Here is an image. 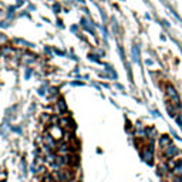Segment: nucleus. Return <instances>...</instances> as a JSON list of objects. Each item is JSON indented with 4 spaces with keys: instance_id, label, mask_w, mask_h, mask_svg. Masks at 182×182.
Returning a JSON list of instances; mask_svg holds the SVG:
<instances>
[{
    "instance_id": "nucleus-14",
    "label": "nucleus",
    "mask_w": 182,
    "mask_h": 182,
    "mask_svg": "<svg viewBox=\"0 0 182 182\" xmlns=\"http://www.w3.org/2000/svg\"><path fill=\"white\" fill-rule=\"evenodd\" d=\"M81 26L84 27V29H86L87 31H88V33L94 34V29H93V27H91V26H90V22H88V20L83 19V20H81Z\"/></svg>"
},
{
    "instance_id": "nucleus-13",
    "label": "nucleus",
    "mask_w": 182,
    "mask_h": 182,
    "mask_svg": "<svg viewBox=\"0 0 182 182\" xmlns=\"http://www.w3.org/2000/svg\"><path fill=\"white\" fill-rule=\"evenodd\" d=\"M14 44L20 46V47H33L31 43H27L26 40H22V38H14Z\"/></svg>"
},
{
    "instance_id": "nucleus-11",
    "label": "nucleus",
    "mask_w": 182,
    "mask_h": 182,
    "mask_svg": "<svg viewBox=\"0 0 182 182\" xmlns=\"http://www.w3.org/2000/svg\"><path fill=\"white\" fill-rule=\"evenodd\" d=\"M57 108H59L60 114H63V112L67 111V104H66L64 98H59V100H57Z\"/></svg>"
},
{
    "instance_id": "nucleus-1",
    "label": "nucleus",
    "mask_w": 182,
    "mask_h": 182,
    "mask_svg": "<svg viewBox=\"0 0 182 182\" xmlns=\"http://www.w3.org/2000/svg\"><path fill=\"white\" fill-rule=\"evenodd\" d=\"M74 168H60V169H56L53 171V176L57 182H74L75 176H74Z\"/></svg>"
},
{
    "instance_id": "nucleus-7",
    "label": "nucleus",
    "mask_w": 182,
    "mask_h": 182,
    "mask_svg": "<svg viewBox=\"0 0 182 182\" xmlns=\"http://www.w3.org/2000/svg\"><path fill=\"white\" fill-rule=\"evenodd\" d=\"M158 142H160V148L164 149V148H167V147H169V145L172 144V140H171V137H169V135L164 134V135H161V137H160Z\"/></svg>"
},
{
    "instance_id": "nucleus-26",
    "label": "nucleus",
    "mask_w": 182,
    "mask_h": 182,
    "mask_svg": "<svg viewBox=\"0 0 182 182\" xmlns=\"http://www.w3.org/2000/svg\"><path fill=\"white\" fill-rule=\"evenodd\" d=\"M57 23H59V27H64V26H63V23H61V20H59Z\"/></svg>"
},
{
    "instance_id": "nucleus-2",
    "label": "nucleus",
    "mask_w": 182,
    "mask_h": 182,
    "mask_svg": "<svg viewBox=\"0 0 182 182\" xmlns=\"http://www.w3.org/2000/svg\"><path fill=\"white\" fill-rule=\"evenodd\" d=\"M155 141H148V144L142 147V151H141V158L142 161L148 164V165H154V160H155Z\"/></svg>"
},
{
    "instance_id": "nucleus-24",
    "label": "nucleus",
    "mask_w": 182,
    "mask_h": 182,
    "mask_svg": "<svg viewBox=\"0 0 182 182\" xmlns=\"http://www.w3.org/2000/svg\"><path fill=\"white\" fill-rule=\"evenodd\" d=\"M23 3H24L23 0H20V2H17V4H16V7H20V6H23Z\"/></svg>"
},
{
    "instance_id": "nucleus-17",
    "label": "nucleus",
    "mask_w": 182,
    "mask_h": 182,
    "mask_svg": "<svg viewBox=\"0 0 182 182\" xmlns=\"http://www.w3.org/2000/svg\"><path fill=\"white\" fill-rule=\"evenodd\" d=\"M105 70H107V73H110V74H111V77H112V78H117V73H115V71L112 70L111 66H107V67H105Z\"/></svg>"
},
{
    "instance_id": "nucleus-21",
    "label": "nucleus",
    "mask_w": 182,
    "mask_h": 182,
    "mask_svg": "<svg viewBox=\"0 0 182 182\" xmlns=\"http://www.w3.org/2000/svg\"><path fill=\"white\" fill-rule=\"evenodd\" d=\"M175 121H176V123L179 124V127L182 128V118H181V115H179V117H175Z\"/></svg>"
},
{
    "instance_id": "nucleus-9",
    "label": "nucleus",
    "mask_w": 182,
    "mask_h": 182,
    "mask_svg": "<svg viewBox=\"0 0 182 182\" xmlns=\"http://www.w3.org/2000/svg\"><path fill=\"white\" fill-rule=\"evenodd\" d=\"M171 174L174 175V176H182V160L176 161L175 167L171 169Z\"/></svg>"
},
{
    "instance_id": "nucleus-27",
    "label": "nucleus",
    "mask_w": 182,
    "mask_h": 182,
    "mask_svg": "<svg viewBox=\"0 0 182 182\" xmlns=\"http://www.w3.org/2000/svg\"><path fill=\"white\" fill-rule=\"evenodd\" d=\"M0 14H2V10H0Z\"/></svg>"
},
{
    "instance_id": "nucleus-5",
    "label": "nucleus",
    "mask_w": 182,
    "mask_h": 182,
    "mask_svg": "<svg viewBox=\"0 0 182 182\" xmlns=\"http://www.w3.org/2000/svg\"><path fill=\"white\" fill-rule=\"evenodd\" d=\"M57 142L59 141H56V138L53 137L50 132H44V135H43V145H46V147H48V148H51L54 151L57 147Z\"/></svg>"
},
{
    "instance_id": "nucleus-10",
    "label": "nucleus",
    "mask_w": 182,
    "mask_h": 182,
    "mask_svg": "<svg viewBox=\"0 0 182 182\" xmlns=\"http://www.w3.org/2000/svg\"><path fill=\"white\" fill-rule=\"evenodd\" d=\"M131 57H132V61L134 63H140V47L138 46H132L131 48Z\"/></svg>"
},
{
    "instance_id": "nucleus-4",
    "label": "nucleus",
    "mask_w": 182,
    "mask_h": 182,
    "mask_svg": "<svg viewBox=\"0 0 182 182\" xmlns=\"http://www.w3.org/2000/svg\"><path fill=\"white\" fill-rule=\"evenodd\" d=\"M178 154H179V149H178V147H175L174 144H171L169 147L162 149V158H165V161L174 160V158H176Z\"/></svg>"
},
{
    "instance_id": "nucleus-19",
    "label": "nucleus",
    "mask_w": 182,
    "mask_h": 182,
    "mask_svg": "<svg viewBox=\"0 0 182 182\" xmlns=\"http://www.w3.org/2000/svg\"><path fill=\"white\" fill-rule=\"evenodd\" d=\"M88 57H90V60H91V61H97V63H100V59H98L95 54H90Z\"/></svg>"
},
{
    "instance_id": "nucleus-6",
    "label": "nucleus",
    "mask_w": 182,
    "mask_h": 182,
    "mask_svg": "<svg viewBox=\"0 0 182 182\" xmlns=\"http://www.w3.org/2000/svg\"><path fill=\"white\" fill-rule=\"evenodd\" d=\"M156 174L160 175V176H167V175L171 174V168L168 167V164L164 160L156 165Z\"/></svg>"
},
{
    "instance_id": "nucleus-15",
    "label": "nucleus",
    "mask_w": 182,
    "mask_h": 182,
    "mask_svg": "<svg viewBox=\"0 0 182 182\" xmlns=\"http://www.w3.org/2000/svg\"><path fill=\"white\" fill-rule=\"evenodd\" d=\"M13 53V48L11 47H2L0 48V54H3V56H9Z\"/></svg>"
},
{
    "instance_id": "nucleus-8",
    "label": "nucleus",
    "mask_w": 182,
    "mask_h": 182,
    "mask_svg": "<svg viewBox=\"0 0 182 182\" xmlns=\"http://www.w3.org/2000/svg\"><path fill=\"white\" fill-rule=\"evenodd\" d=\"M155 135H156V130L154 127H147L145 128V138L148 141H155Z\"/></svg>"
},
{
    "instance_id": "nucleus-22",
    "label": "nucleus",
    "mask_w": 182,
    "mask_h": 182,
    "mask_svg": "<svg viewBox=\"0 0 182 182\" xmlns=\"http://www.w3.org/2000/svg\"><path fill=\"white\" fill-rule=\"evenodd\" d=\"M53 9H54V11H56V13H60V10H61V9H60V4H54V6H53Z\"/></svg>"
},
{
    "instance_id": "nucleus-12",
    "label": "nucleus",
    "mask_w": 182,
    "mask_h": 182,
    "mask_svg": "<svg viewBox=\"0 0 182 182\" xmlns=\"http://www.w3.org/2000/svg\"><path fill=\"white\" fill-rule=\"evenodd\" d=\"M135 135H137V138H144L145 137V128L141 125V124H137V125H135Z\"/></svg>"
},
{
    "instance_id": "nucleus-28",
    "label": "nucleus",
    "mask_w": 182,
    "mask_h": 182,
    "mask_svg": "<svg viewBox=\"0 0 182 182\" xmlns=\"http://www.w3.org/2000/svg\"><path fill=\"white\" fill-rule=\"evenodd\" d=\"M181 118H182V114H181Z\"/></svg>"
},
{
    "instance_id": "nucleus-16",
    "label": "nucleus",
    "mask_w": 182,
    "mask_h": 182,
    "mask_svg": "<svg viewBox=\"0 0 182 182\" xmlns=\"http://www.w3.org/2000/svg\"><path fill=\"white\" fill-rule=\"evenodd\" d=\"M41 182H56V179H54V176L51 174H46L43 176V179H41Z\"/></svg>"
},
{
    "instance_id": "nucleus-25",
    "label": "nucleus",
    "mask_w": 182,
    "mask_h": 182,
    "mask_svg": "<svg viewBox=\"0 0 182 182\" xmlns=\"http://www.w3.org/2000/svg\"><path fill=\"white\" fill-rule=\"evenodd\" d=\"M145 63H147V64H148V66H152V60H147V61H145Z\"/></svg>"
},
{
    "instance_id": "nucleus-23",
    "label": "nucleus",
    "mask_w": 182,
    "mask_h": 182,
    "mask_svg": "<svg viewBox=\"0 0 182 182\" xmlns=\"http://www.w3.org/2000/svg\"><path fill=\"white\" fill-rule=\"evenodd\" d=\"M30 75H31V68H27V71H26V78H29Z\"/></svg>"
},
{
    "instance_id": "nucleus-18",
    "label": "nucleus",
    "mask_w": 182,
    "mask_h": 182,
    "mask_svg": "<svg viewBox=\"0 0 182 182\" xmlns=\"http://www.w3.org/2000/svg\"><path fill=\"white\" fill-rule=\"evenodd\" d=\"M16 6H13V7H9V10H7V17L10 19V17H13V14H14V10H16Z\"/></svg>"
},
{
    "instance_id": "nucleus-20",
    "label": "nucleus",
    "mask_w": 182,
    "mask_h": 182,
    "mask_svg": "<svg viewBox=\"0 0 182 182\" xmlns=\"http://www.w3.org/2000/svg\"><path fill=\"white\" fill-rule=\"evenodd\" d=\"M7 41V37H6V34H0V44H3Z\"/></svg>"
},
{
    "instance_id": "nucleus-3",
    "label": "nucleus",
    "mask_w": 182,
    "mask_h": 182,
    "mask_svg": "<svg viewBox=\"0 0 182 182\" xmlns=\"http://www.w3.org/2000/svg\"><path fill=\"white\" fill-rule=\"evenodd\" d=\"M165 94H167L168 97V101L171 103V104H174L175 107H176V110H181V100H179V95L178 93H176V90H175L174 86H171V84H168L167 87H165Z\"/></svg>"
}]
</instances>
